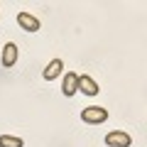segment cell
Wrapping results in <instances>:
<instances>
[{
    "mask_svg": "<svg viewBox=\"0 0 147 147\" xmlns=\"http://www.w3.org/2000/svg\"><path fill=\"white\" fill-rule=\"evenodd\" d=\"M81 120L86 125H100V123L108 120V110L103 105H88V108L81 110Z\"/></svg>",
    "mask_w": 147,
    "mask_h": 147,
    "instance_id": "6da1fadb",
    "label": "cell"
},
{
    "mask_svg": "<svg viewBox=\"0 0 147 147\" xmlns=\"http://www.w3.org/2000/svg\"><path fill=\"white\" fill-rule=\"evenodd\" d=\"M105 145L108 147H130L132 145V137L123 130H113L105 135Z\"/></svg>",
    "mask_w": 147,
    "mask_h": 147,
    "instance_id": "7a4b0ae2",
    "label": "cell"
},
{
    "mask_svg": "<svg viewBox=\"0 0 147 147\" xmlns=\"http://www.w3.org/2000/svg\"><path fill=\"white\" fill-rule=\"evenodd\" d=\"M79 91V74H74V71H69V74H64V84H61V93L66 96V98H71L74 93Z\"/></svg>",
    "mask_w": 147,
    "mask_h": 147,
    "instance_id": "3957f363",
    "label": "cell"
},
{
    "mask_svg": "<svg viewBox=\"0 0 147 147\" xmlns=\"http://www.w3.org/2000/svg\"><path fill=\"white\" fill-rule=\"evenodd\" d=\"M17 25H20L25 32H37L39 27H42L39 20H37L34 15H30V12H20V15H17Z\"/></svg>",
    "mask_w": 147,
    "mask_h": 147,
    "instance_id": "277c9868",
    "label": "cell"
},
{
    "mask_svg": "<svg viewBox=\"0 0 147 147\" xmlns=\"http://www.w3.org/2000/svg\"><path fill=\"white\" fill-rule=\"evenodd\" d=\"M79 91L84 96H91V98H93V96H98V84H96L93 79H91L88 74H86V76H79Z\"/></svg>",
    "mask_w": 147,
    "mask_h": 147,
    "instance_id": "5b68a950",
    "label": "cell"
},
{
    "mask_svg": "<svg viewBox=\"0 0 147 147\" xmlns=\"http://www.w3.org/2000/svg\"><path fill=\"white\" fill-rule=\"evenodd\" d=\"M61 71H64V61H61V59H52V61H49L47 66H44L42 76H44V81H54Z\"/></svg>",
    "mask_w": 147,
    "mask_h": 147,
    "instance_id": "8992f818",
    "label": "cell"
},
{
    "mask_svg": "<svg viewBox=\"0 0 147 147\" xmlns=\"http://www.w3.org/2000/svg\"><path fill=\"white\" fill-rule=\"evenodd\" d=\"M17 44H12V42H7L5 47H3V66L5 69H10V66H15L17 64Z\"/></svg>",
    "mask_w": 147,
    "mask_h": 147,
    "instance_id": "52a82bcc",
    "label": "cell"
},
{
    "mask_svg": "<svg viewBox=\"0 0 147 147\" xmlns=\"http://www.w3.org/2000/svg\"><path fill=\"white\" fill-rule=\"evenodd\" d=\"M0 147H25V142L15 135H0Z\"/></svg>",
    "mask_w": 147,
    "mask_h": 147,
    "instance_id": "ba28073f",
    "label": "cell"
}]
</instances>
